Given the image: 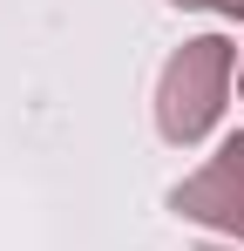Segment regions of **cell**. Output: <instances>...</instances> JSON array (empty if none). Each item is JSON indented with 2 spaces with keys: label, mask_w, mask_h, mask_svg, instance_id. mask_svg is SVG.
Masks as SVG:
<instances>
[{
  "label": "cell",
  "mask_w": 244,
  "mask_h": 251,
  "mask_svg": "<svg viewBox=\"0 0 244 251\" xmlns=\"http://www.w3.org/2000/svg\"><path fill=\"white\" fill-rule=\"evenodd\" d=\"M231 41L224 34H197V41H183L170 54V68H163L156 82V129L176 143V150H190L210 136V123L224 116V88H231Z\"/></svg>",
  "instance_id": "obj_1"
},
{
  "label": "cell",
  "mask_w": 244,
  "mask_h": 251,
  "mask_svg": "<svg viewBox=\"0 0 244 251\" xmlns=\"http://www.w3.org/2000/svg\"><path fill=\"white\" fill-rule=\"evenodd\" d=\"M170 210L190 217V224L224 231L231 245H244V136H224V150H217L190 183L170 190Z\"/></svg>",
  "instance_id": "obj_2"
},
{
  "label": "cell",
  "mask_w": 244,
  "mask_h": 251,
  "mask_svg": "<svg viewBox=\"0 0 244 251\" xmlns=\"http://www.w3.org/2000/svg\"><path fill=\"white\" fill-rule=\"evenodd\" d=\"M176 7H203V14H224V21H244V0H176Z\"/></svg>",
  "instance_id": "obj_3"
},
{
  "label": "cell",
  "mask_w": 244,
  "mask_h": 251,
  "mask_svg": "<svg viewBox=\"0 0 244 251\" xmlns=\"http://www.w3.org/2000/svg\"><path fill=\"white\" fill-rule=\"evenodd\" d=\"M210 251H238V245H210Z\"/></svg>",
  "instance_id": "obj_4"
},
{
  "label": "cell",
  "mask_w": 244,
  "mask_h": 251,
  "mask_svg": "<svg viewBox=\"0 0 244 251\" xmlns=\"http://www.w3.org/2000/svg\"><path fill=\"white\" fill-rule=\"evenodd\" d=\"M238 82H244V68H238Z\"/></svg>",
  "instance_id": "obj_5"
}]
</instances>
